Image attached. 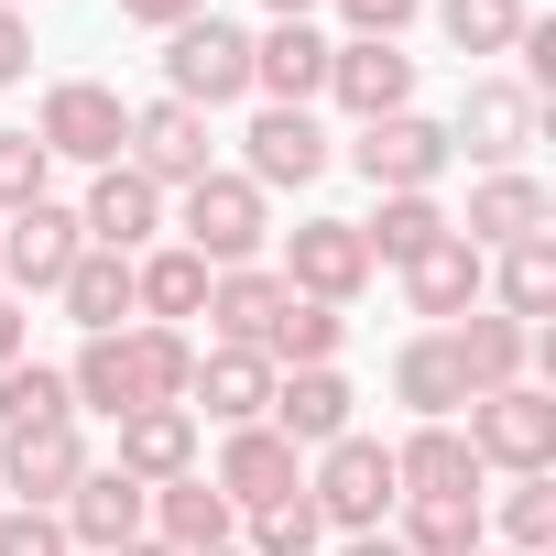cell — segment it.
Wrapping results in <instances>:
<instances>
[{
  "label": "cell",
  "mask_w": 556,
  "mask_h": 556,
  "mask_svg": "<svg viewBox=\"0 0 556 556\" xmlns=\"http://www.w3.org/2000/svg\"><path fill=\"white\" fill-rule=\"evenodd\" d=\"M262 23H317V0H262Z\"/></svg>",
  "instance_id": "cell-46"
},
{
  "label": "cell",
  "mask_w": 556,
  "mask_h": 556,
  "mask_svg": "<svg viewBox=\"0 0 556 556\" xmlns=\"http://www.w3.org/2000/svg\"><path fill=\"white\" fill-rule=\"evenodd\" d=\"M328 55H339V45H328L317 23H262V34H251V99H262V110H317V99H328Z\"/></svg>",
  "instance_id": "cell-16"
},
{
  "label": "cell",
  "mask_w": 556,
  "mask_h": 556,
  "mask_svg": "<svg viewBox=\"0 0 556 556\" xmlns=\"http://www.w3.org/2000/svg\"><path fill=\"white\" fill-rule=\"evenodd\" d=\"M447 350H458V371H469V404L502 393V382H534V328H513V317H491V306H469V317L447 328Z\"/></svg>",
  "instance_id": "cell-28"
},
{
  "label": "cell",
  "mask_w": 556,
  "mask_h": 556,
  "mask_svg": "<svg viewBox=\"0 0 556 556\" xmlns=\"http://www.w3.org/2000/svg\"><path fill=\"white\" fill-rule=\"evenodd\" d=\"M77 480H88V437L77 426H12V437H0V502L55 513Z\"/></svg>",
  "instance_id": "cell-18"
},
{
  "label": "cell",
  "mask_w": 556,
  "mask_h": 556,
  "mask_svg": "<svg viewBox=\"0 0 556 556\" xmlns=\"http://www.w3.org/2000/svg\"><path fill=\"white\" fill-rule=\"evenodd\" d=\"M186 371H197V328H153V317H131V328H110V339H77V361H66V393H77V415H142V404H186Z\"/></svg>",
  "instance_id": "cell-1"
},
{
  "label": "cell",
  "mask_w": 556,
  "mask_h": 556,
  "mask_svg": "<svg viewBox=\"0 0 556 556\" xmlns=\"http://www.w3.org/2000/svg\"><path fill=\"white\" fill-rule=\"evenodd\" d=\"M350 229H361L371 273H382V262L404 273L415 251H437V240H447V197H371V218H350Z\"/></svg>",
  "instance_id": "cell-32"
},
{
  "label": "cell",
  "mask_w": 556,
  "mask_h": 556,
  "mask_svg": "<svg viewBox=\"0 0 556 556\" xmlns=\"http://www.w3.org/2000/svg\"><path fill=\"white\" fill-rule=\"evenodd\" d=\"M164 186H142L131 164H99L88 175V197H77V229H88V251H121V262H142L153 240H164Z\"/></svg>",
  "instance_id": "cell-13"
},
{
  "label": "cell",
  "mask_w": 556,
  "mask_h": 556,
  "mask_svg": "<svg viewBox=\"0 0 556 556\" xmlns=\"http://www.w3.org/2000/svg\"><path fill=\"white\" fill-rule=\"evenodd\" d=\"M339 339H350V317H339V306H306V295H285V317H273L262 361H273V371H317V361H339Z\"/></svg>",
  "instance_id": "cell-36"
},
{
  "label": "cell",
  "mask_w": 556,
  "mask_h": 556,
  "mask_svg": "<svg viewBox=\"0 0 556 556\" xmlns=\"http://www.w3.org/2000/svg\"><path fill=\"white\" fill-rule=\"evenodd\" d=\"M339 153H350V175H361L371 197H437V186H447V164H458V153H447V121H426V110L361 121Z\"/></svg>",
  "instance_id": "cell-6"
},
{
  "label": "cell",
  "mask_w": 556,
  "mask_h": 556,
  "mask_svg": "<svg viewBox=\"0 0 556 556\" xmlns=\"http://www.w3.org/2000/svg\"><path fill=\"white\" fill-rule=\"evenodd\" d=\"M328 164H339V142H328V121H317V110H262V99H251V121H240V175H251L262 197L317 186Z\"/></svg>",
  "instance_id": "cell-11"
},
{
  "label": "cell",
  "mask_w": 556,
  "mask_h": 556,
  "mask_svg": "<svg viewBox=\"0 0 556 556\" xmlns=\"http://www.w3.org/2000/svg\"><path fill=\"white\" fill-rule=\"evenodd\" d=\"M0 12H34V0H0Z\"/></svg>",
  "instance_id": "cell-48"
},
{
  "label": "cell",
  "mask_w": 556,
  "mask_h": 556,
  "mask_svg": "<svg viewBox=\"0 0 556 556\" xmlns=\"http://www.w3.org/2000/svg\"><path fill=\"white\" fill-rule=\"evenodd\" d=\"M534 131H545V99H534L523 77H469V88H458V110H447V153H469L480 175L523 164V153H534Z\"/></svg>",
  "instance_id": "cell-9"
},
{
  "label": "cell",
  "mask_w": 556,
  "mask_h": 556,
  "mask_svg": "<svg viewBox=\"0 0 556 556\" xmlns=\"http://www.w3.org/2000/svg\"><path fill=\"white\" fill-rule=\"evenodd\" d=\"M306 502H317V523H328V534H382V523H393V502H404V491H393V447H382V437H361V426H350V437H328V447L306 458Z\"/></svg>",
  "instance_id": "cell-4"
},
{
  "label": "cell",
  "mask_w": 556,
  "mask_h": 556,
  "mask_svg": "<svg viewBox=\"0 0 556 556\" xmlns=\"http://www.w3.org/2000/svg\"><path fill=\"white\" fill-rule=\"evenodd\" d=\"M34 77V12H0V88Z\"/></svg>",
  "instance_id": "cell-42"
},
{
  "label": "cell",
  "mask_w": 556,
  "mask_h": 556,
  "mask_svg": "<svg viewBox=\"0 0 556 556\" xmlns=\"http://www.w3.org/2000/svg\"><path fill=\"white\" fill-rule=\"evenodd\" d=\"M121 164H131L142 186H164V197H175V186H197V175L218 164V121H207V110H186V99H142V110H131Z\"/></svg>",
  "instance_id": "cell-10"
},
{
  "label": "cell",
  "mask_w": 556,
  "mask_h": 556,
  "mask_svg": "<svg viewBox=\"0 0 556 556\" xmlns=\"http://www.w3.org/2000/svg\"><path fill=\"white\" fill-rule=\"evenodd\" d=\"M77 251H88V229H77V207H66V197L12 207V218H0V295H55Z\"/></svg>",
  "instance_id": "cell-12"
},
{
  "label": "cell",
  "mask_w": 556,
  "mask_h": 556,
  "mask_svg": "<svg viewBox=\"0 0 556 556\" xmlns=\"http://www.w3.org/2000/svg\"><path fill=\"white\" fill-rule=\"evenodd\" d=\"M273 317H285V273H273V262L207 273V350H262Z\"/></svg>",
  "instance_id": "cell-22"
},
{
  "label": "cell",
  "mask_w": 556,
  "mask_h": 556,
  "mask_svg": "<svg viewBox=\"0 0 556 556\" xmlns=\"http://www.w3.org/2000/svg\"><path fill=\"white\" fill-rule=\"evenodd\" d=\"M393 545L404 556H480L491 523H480V502H393Z\"/></svg>",
  "instance_id": "cell-33"
},
{
  "label": "cell",
  "mask_w": 556,
  "mask_h": 556,
  "mask_svg": "<svg viewBox=\"0 0 556 556\" xmlns=\"http://www.w3.org/2000/svg\"><path fill=\"white\" fill-rule=\"evenodd\" d=\"M328 99L350 121H393V110H415V55L404 45H339L328 55Z\"/></svg>",
  "instance_id": "cell-25"
},
{
  "label": "cell",
  "mask_w": 556,
  "mask_h": 556,
  "mask_svg": "<svg viewBox=\"0 0 556 556\" xmlns=\"http://www.w3.org/2000/svg\"><path fill=\"white\" fill-rule=\"evenodd\" d=\"M273 437H285L295 458H317L328 437H350L361 426V393H350V371L339 361H317V371H273V415H262Z\"/></svg>",
  "instance_id": "cell-15"
},
{
  "label": "cell",
  "mask_w": 556,
  "mask_h": 556,
  "mask_svg": "<svg viewBox=\"0 0 556 556\" xmlns=\"http://www.w3.org/2000/svg\"><path fill=\"white\" fill-rule=\"evenodd\" d=\"M121 556H175V545H153V534H142V545H121Z\"/></svg>",
  "instance_id": "cell-47"
},
{
  "label": "cell",
  "mask_w": 556,
  "mask_h": 556,
  "mask_svg": "<svg viewBox=\"0 0 556 556\" xmlns=\"http://www.w3.org/2000/svg\"><path fill=\"white\" fill-rule=\"evenodd\" d=\"M142 513H153V491H142V480H121L110 458H88V480L55 502L66 556H121V545H142Z\"/></svg>",
  "instance_id": "cell-14"
},
{
  "label": "cell",
  "mask_w": 556,
  "mask_h": 556,
  "mask_svg": "<svg viewBox=\"0 0 556 556\" xmlns=\"http://www.w3.org/2000/svg\"><path fill=\"white\" fill-rule=\"evenodd\" d=\"M218 556H240V545H218Z\"/></svg>",
  "instance_id": "cell-49"
},
{
  "label": "cell",
  "mask_w": 556,
  "mask_h": 556,
  "mask_svg": "<svg viewBox=\"0 0 556 556\" xmlns=\"http://www.w3.org/2000/svg\"><path fill=\"white\" fill-rule=\"evenodd\" d=\"M339 23H350V45H404L426 23V0H339Z\"/></svg>",
  "instance_id": "cell-40"
},
{
  "label": "cell",
  "mask_w": 556,
  "mask_h": 556,
  "mask_svg": "<svg viewBox=\"0 0 556 556\" xmlns=\"http://www.w3.org/2000/svg\"><path fill=\"white\" fill-rule=\"evenodd\" d=\"M34 142L55 153V164H121V142H131V99L110 88V77H55L45 99H34Z\"/></svg>",
  "instance_id": "cell-7"
},
{
  "label": "cell",
  "mask_w": 556,
  "mask_h": 556,
  "mask_svg": "<svg viewBox=\"0 0 556 556\" xmlns=\"http://www.w3.org/2000/svg\"><path fill=\"white\" fill-rule=\"evenodd\" d=\"M480 556H502V545H480Z\"/></svg>",
  "instance_id": "cell-50"
},
{
  "label": "cell",
  "mask_w": 556,
  "mask_h": 556,
  "mask_svg": "<svg viewBox=\"0 0 556 556\" xmlns=\"http://www.w3.org/2000/svg\"><path fill=\"white\" fill-rule=\"evenodd\" d=\"M393 404H404L415 426H458V415H469V371H458L447 328H415V339L393 350Z\"/></svg>",
  "instance_id": "cell-23"
},
{
  "label": "cell",
  "mask_w": 556,
  "mask_h": 556,
  "mask_svg": "<svg viewBox=\"0 0 556 556\" xmlns=\"http://www.w3.org/2000/svg\"><path fill=\"white\" fill-rule=\"evenodd\" d=\"M197 469L218 480V502H229V513H262V502L306 491V458L273 437V426H229V437H218V458H197Z\"/></svg>",
  "instance_id": "cell-17"
},
{
  "label": "cell",
  "mask_w": 556,
  "mask_h": 556,
  "mask_svg": "<svg viewBox=\"0 0 556 556\" xmlns=\"http://www.w3.org/2000/svg\"><path fill=\"white\" fill-rule=\"evenodd\" d=\"M207 0H121V23H142V34H175V23H197Z\"/></svg>",
  "instance_id": "cell-43"
},
{
  "label": "cell",
  "mask_w": 556,
  "mask_h": 556,
  "mask_svg": "<svg viewBox=\"0 0 556 556\" xmlns=\"http://www.w3.org/2000/svg\"><path fill=\"white\" fill-rule=\"evenodd\" d=\"M34 197H55V153H45L34 131H0V218L34 207Z\"/></svg>",
  "instance_id": "cell-39"
},
{
  "label": "cell",
  "mask_w": 556,
  "mask_h": 556,
  "mask_svg": "<svg viewBox=\"0 0 556 556\" xmlns=\"http://www.w3.org/2000/svg\"><path fill=\"white\" fill-rule=\"evenodd\" d=\"M12 361H34V317H23V295H0V371Z\"/></svg>",
  "instance_id": "cell-44"
},
{
  "label": "cell",
  "mask_w": 556,
  "mask_h": 556,
  "mask_svg": "<svg viewBox=\"0 0 556 556\" xmlns=\"http://www.w3.org/2000/svg\"><path fill=\"white\" fill-rule=\"evenodd\" d=\"M480 285H491V262H480L458 229H447L437 251H415V262H404V306H415L426 328H458V317L480 306Z\"/></svg>",
  "instance_id": "cell-27"
},
{
  "label": "cell",
  "mask_w": 556,
  "mask_h": 556,
  "mask_svg": "<svg viewBox=\"0 0 556 556\" xmlns=\"http://www.w3.org/2000/svg\"><path fill=\"white\" fill-rule=\"evenodd\" d=\"M240 556H328V523H317V502H306V491H285V502L240 513Z\"/></svg>",
  "instance_id": "cell-38"
},
{
  "label": "cell",
  "mask_w": 556,
  "mask_h": 556,
  "mask_svg": "<svg viewBox=\"0 0 556 556\" xmlns=\"http://www.w3.org/2000/svg\"><path fill=\"white\" fill-rule=\"evenodd\" d=\"M545 218H556V197H545L523 164H502V175H469V218H447V229L491 262V251H513V240H545Z\"/></svg>",
  "instance_id": "cell-19"
},
{
  "label": "cell",
  "mask_w": 556,
  "mask_h": 556,
  "mask_svg": "<svg viewBox=\"0 0 556 556\" xmlns=\"http://www.w3.org/2000/svg\"><path fill=\"white\" fill-rule=\"evenodd\" d=\"M131 317H153V328L207 317V262H197L186 240H153V251L131 262Z\"/></svg>",
  "instance_id": "cell-29"
},
{
  "label": "cell",
  "mask_w": 556,
  "mask_h": 556,
  "mask_svg": "<svg viewBox=\"0 0 556 556\" xmlns=\"http://www.w3.org/2000/svg\"><path fill=\"white\" fill-rule=\"evenodd\" d=\"M328 556H404V545H393V523H382V534H328Z\"/></svg>",
  "instance_id": "cell-45"
},
{
  "label": "cell",
  "mask_w": 556,
  "mask_h": 556,
  "mask_svg": "<svg viewBox=\"0 0 556 556\" xmlns=\"http://www.w3.org/2000/svg\"><path fill=\"white\" fill-rule=\"evenodd\" d=\"M480 480H491V469L469 458L458 426H404V437H393V491H404V502H491Z\"/></svg>",
  "instance_id": "cell-21"
},
{
  "label": "cell",
  "mask_w": 556,
  "mask_h": 556,
  "mask_svg": "<svg viewBox=\"0 0 556 556\" xmlns=\"http://www.w3.org/2000/svg\"><path fill=\"white\" fill-rule=\"evenodd\" d=\"M142 534H153V545H175V556H218V545H240V513L218 502V480H207V469H186V480H164V491H153Z\"/></svg>",
  "instance_id": "cell-24"
},
{
  "label": "cell",
  "mask_w": 556,
  "mask_h": 556,
  "mask_svg": "<svg viewBox=\"0 0 556 556\" xmlns=\"http://www.w3.org/2000/svg\"><path fill=\"white\" fill-rule=\"evenodd\" d=\"M55 306L77 317V339L131 328V262H121V251H77V262H66V285H55Z\"/></svg>",
  "instance_id": "cell-31"
},
{
  "label": "cell",
  "mask_w": 556,
  "mask_h": 556,
  "mask_svg": "<svg viewBox=\"0 0 556 556\" xmlns=\"http://www.w3.org/2000/svg\"><path fill=\"white\" fill-rule=\"evenodd\" d=\"M426 12H437V34L458 55H513L523 23H534V0H426Z\"/></svg>",
  "instance_id": "cell-35"
},
{
  "label": "cell",
  "mask_w": 556,
  "mask_h": 556,
  "mask_svg": "<svg viewBox=\"0 0 556 556\" xmlns=\"http://www.w3.org/2000/svg\"><path fill=\"white\" fill-rule=\"evenodd\" d=\"M273 240H285V262H273V273H285V295H306V306H361L371 295V251H361V229L350 218H295V229H273Z\"/></svg>",
  "instance_id": "cell-8"
},
{
  "label": "cell",
  "mask_w": 556,
  "mask_h": 556,
  "mask_svg": "<svg viewBox=\"0 0 556 556\" xmlns=\"http://www.w3.org/2000/svg\"><path fill=\"white\" fill-rule=\"evenodd\" d=\"M164 99H186V110H251V34L229 23V12H197V23H175L164 34Z\"/></svg>",
  "instance_id": "cell-5"
},
{
  "label": "cell",
  "mask_w": 556,
  "mask_h": 556,
  "mask_svg": "<svg viewBox=\"0 0 556 556\" xmlns=\"http://www.w3.org/2000/svg\"><path fill=\"white\" fill-rule=\"evenodd\" d=\"M110 469H121V480H142V491L186 480V469H197V415H186V404H142V415H121Z\"/></svg>",
  "instance_id": "cell-26"
},
{
  "label": "cell",
  "mask_w": 556,
  "mask_h": 556,
  "mask_svg": "<svg viewBox=\"0 0 556 556\" xmlns=\"http://www.w3.org/2000/svg\"><path fill=\"white\" fill-rule=\"evenodd\" d=\"M502 556H545L556 545V480H502V502H480Z\"/></svg>",
  "instance_id": "cell-34"
},
{
  "label": "cell",
  "mask_w": 556,
  "mask_h": 556,
  "mask_svg": "<svg viewBox=\"0 0 556 556\" xmlns=\"http://www.w3.org/2000/svg\"><path fill=\"white\" fill-rule=\"evenodd\" d=\"M480 306H491V317H513V328H545V317H556V229H545V240H513V251H491V285H480Z\"/></svg>",
  "instance_id": "cell-30"
},
{
  "label": "cell",
  "mask_w": 556,
  "mask_h": 556,
  "mask_svg": "<svg viewBox=\"0 0 556 556\" xmlns=\"http://www.w3.org/2000/svg\"><path fill=\"white\" fill-rule=\"evenodd\" d=\"M164 229H175L207 273H229V262H262V251H273V197H262L240 164H207L197 186H175Z\"/></svg>",
  "instance_id": "cell-2"
},
{
  "label": "cell",
  "mask_w": 556,
  "mask_h": 556,
  "mask_svg": "<svg viewBox=\"0 0 556 556\" xmlns=\"http://www.w3.org/2000/svg\"><path fill=\"white\" fill-rule=\"evenodd\" d=\"M458 437H469V458L502 469V480H556V393H545V382L480 393V404L458 415Z\"/></svg>",
  "instance_id": "cell-3"
},
{
  "label": "cell",
  "mask_w": 556,
  "mask_h": 556,
  "mask_svg": "<svg viewBox=\"0 0 556 556\" xmlns=\"http://www.w3.org/2000/svg\"><path fill=\"white\" fill-rule=\"evenodd\" d=\"M0 556H66V523L34 502H0Z\"/></svg>",
  "instance_id": "cell-41"
},
{
  "label": "cell",
  "mask_w": 556,
  "mask_h": 556,
  "mask_svg": "<svg viewBox=\"0 0 556 556\" xmlns=\"http://www.w3.org/2000/svg\"><path fill=\"white\" fill-rule=\"evenodd\" d=\"M186 415L197 426H262L273 415V361L262 350H197V371H186Z\"/></svg>",
  "instance_id": "cell-20"
},
{
  "label": "cell",
  "mask_w": 556,
  "mask_h": 556,
  "mask_svg": "<svg viewBox=\"0 0 556 556\" xmlns=\"http://www.w3.org/2000/svg\"><path fill=\"white\" fill-rule=\"evenodd\" d=\"M12 426H77V393H66L55 361H12L0 371V437Z\"/></svg>",
  "instance_id": "cell-37"
}]
</instances>
